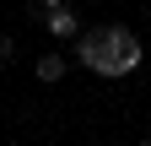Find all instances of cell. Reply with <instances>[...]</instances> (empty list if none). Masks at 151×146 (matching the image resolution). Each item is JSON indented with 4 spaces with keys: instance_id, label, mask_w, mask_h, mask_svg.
<instances>
[{
    "instance_id": "3957f363",
    "label": "cell",
    "mask_w": 151,
    "mask_h": 146,
    "mask_svg": "<svg viewBox=\"0 0 151 146\" xmlns=\"http://www.w3.org/2000/svg\"><path fill=\"white\" fill-rule=\"evenodd\" d=\"M32 76L43 81V87H54V81H65V54H38V65H32Z\"/></svg>"
},
{
    "instance_id": "6da1fadb",
    "label": "cell",
    "mask_w": 151,
    "mask_h": 146,
    "mask_svg": "<svg viewBox=\"0 0 151 146\" xmlns=\"http://www.w3.org/2000/svg\"><path fill=\"white\" fill-rule=\"evenodd\" d=\"M76 54H81V65L103 70V76H129V70L140 65V43L129 27H103V33H81L76 38Z\"/></svg>"
},
{
    "instance_id": "7a4b0ae2",
    "label": "cell",
    "mask_w": 151,
    "mask_h": 146,
    "mask_svg": "<svg viewBox=\"0 0 151 146\" xmlns=\"http://www.w3.org/2000/svg\"><path fill=\"white\" fill-rule=\"evenodd\" d=\"M43 27H49V38H54V43L81 38V16H76L70 6H60V11H43Z\"/></svg>"
},
{
    "instance_id": "277c9868",
    "label": "cell",
    "mask_w": 151,
    "mask_h": 146,
    "mask_svg": "<svg viewBox=\"0 0 151 146\" xmlns=\"http://www.w3.org/2000/svg\"><path fill=\"white\" fill-rule=\"evenodd\" d=\"M16 60V38H0V65H11Z\"/></svg>"
},
{
    "instance_id": "5b68a950",
    "label": "cell",
    "mask_w": 151,
    "mask_h": 146,
    "mask_svg": "<svg viewBox=\"0 0 151 146\" xmlns=\"http://www.w3.org/2000/svg\"><path fill=\"white\" fill-rule=\"evenodd\" d=\"M140 146H151V130H146V135H140Z\"/></svg>"
},
{
    "instance_id": "8992f818",
    "label": "cell",
    "mask_w": 151,
    "mask_h": 146,
    "mask_svg": "<svg viewBox=\"0 0 151 146\" xmlns=\"http://www.w3.org/2000/svg\"><path fill=\"white\" fill-rule=\"evenodd\" d=\"M97 146H113V141H97Z\"/></svg>"
}]
</instances>
